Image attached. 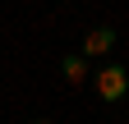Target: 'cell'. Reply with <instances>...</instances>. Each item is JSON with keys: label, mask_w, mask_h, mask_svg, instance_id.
I'll return each mask as SVG.
<instances>
[{"label": "cell", "mask_w": 129, "mask_h": 124, "mask_svg": "<svg viewBox=\"0 0 129 124\" xmlns=\"http://www.w3.org/2000/svg\"><path fill=\"white\" fill-rule=\"evenodd\" d=\"M60 74H64V83H69V87H78V83L88 78V65H83V55H64V60H60Z\"/></svg>", "instance_id": "3957f363"}, {"label": "cell", "mask_w": 129, "mask_h": 124, "mask_svg": "<svg viewBox=\"0 0 129 124\" xmlns=\"http://www.w3.org/2000/svg\"><path fill=\"white\" fill-rule=\"evenodd\" d=\"M124 92H129V69H120V65L97 69V97L102 101H120Z\"/></svg>", "instance_id": "6da1fadb"}, {"label": "cell", "mask_w": 129, "mask_h": 124, "mask_svg": "<svg viewBox=\"0 0 129 124\" xmlns=\"http://www.w3.org/2000/svg\"><path fill=\"white\" fill-rule=\"evenodd\" d=\"M32 124H55V119H32Z\"/></svg>", "instance_id": "277c9868"}, {"label": "cell", "mask_w": 129, "mask_h": 124, "mask_svg": "<svg viewBox=\"0 0 129 124\" xmlns=\"http://www.w3.org/2000/svg\"><path fill=\"white\" fill-rule=\"evenodd\" d=\"M111 46H115V32H111V28H92L83 37V55H106Z\"/></svg>", "instance_id": "7a4b0ae2"}]
</instances>
